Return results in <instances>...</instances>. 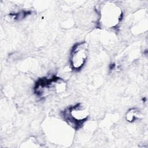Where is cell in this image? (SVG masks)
Here are the masks:
<instances>
[{"label": "cell", "mask_w": 148, "mask_h": 148, "mask_svg": "<svg viewBox=\"0 0 148 148\" xmlns=\"http://www.w3.org/2000/svg\"><path fill=\"white\" fill-rule=\"evenodd\" d=\"M120 8L115 4L107 3L102 7L101 10V23L108 28H113L120 21L121 18Z\"/></svg>", "instance_id": "obj_1"}, {"label": "cell", "mask_w": 148, "mask_h": 148, "mask_svg": "<svg viewBox=\"0 0 148 148\" xmlns=\"http://www.w3.org/2000/svg\"><path fill=\"white\" fill-rule=\"evenodd\" d=\"M65 119L75 127H80L88 117L87 112L80 104H77L65 111Z\"/></svg>", "instance_id": "obj_3"}, {"label": "cell", "mask_w": 148, "mask_h": 148, "mask_svg": "<svg viewBox=\"0 0 148 148\" xmlns=\"http://www.w3.org/2000/svg\"><path fill=\"white\" fill-rule=\"evenodd\" d=\"M136 110H135V109H132V110H130L127 114V119L128 121H134L136 117Z\"/></svg>", "instance_id": "obj_4"}, {"label": "cell", "mask_w": 148, "mask_h": 148, "mask_svg": "<svg viewBox=\"0 0 148 148\" xmlns=\"http://www.w3.org/2000/svg\"><path fill=\"white\" fill-rule=\"evenodd\" d=\"M88 56V46L86 42L76 44L71 53V64L75 69H80L84 64Z\"/></svg>", "instance_id": "obj_2"}]
</instances>
